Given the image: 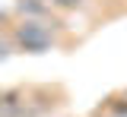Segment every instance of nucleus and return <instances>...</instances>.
Wrapping results in <instances>:
<instances>
[{
	"label": "nucleus",
	"instance_id": "nucleus-1",
	"mask_svg": "<svg viewBox=\"0 0 127 117\" xmlns=\"http://www.w3.org/2000/svg\"><path fill=\"white\" fill-rule=\"evenodd\" d=\"M3 19H6L3 35H10L16 51H22V54H48V51L57 48V32H61L57 19H16V22H10V13Z\"/></svg>",
	"mask_w": 127,
	"mask_h": 117
},
{
	"label": "nucleus",
	"instance_id": "nucleus-2",
	"mask_svg": "<svg viewBox=\"0 0 127 117\" xmlns=\"http://www.w3.org/2000/svg\"><path fill=\"white\" fill-rule=\"evenodd\" d=\"M19 19H54V6L48 0H19Z\"/></svg>",
	"mask_w": 127,
	"mask_h": 117
},
{
	"label": "nucleus",
	"instance_id": "nucleus-3",
	"mask_svg": "<svg viewBox=\"0 0 127 117\" xmlns=\"http://www.w3.org/2000/svg\"><path fill=\"white\" fill-rule=\"evenodd\" d=\"M51 6H54V13H76L86 6V0H48Z\"/></svg>",
	"mask_w": 127,
	"mask_h": 117
}]
</instances>
